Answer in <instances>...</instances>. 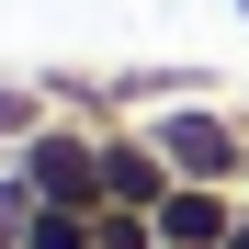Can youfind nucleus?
Listing matches in <instances>:
<instances>
[{"label":"nucleus","mask_w":249,"mask_h":249,"mask_svg":"<svg viewBox=\"0 0 249 249\" xmlns=\"http://www.w3.org/2000/svg\"><path fill=\"white\" fill-rule=\"evenodd\" d=\"M136 136L170 159V181H215V193H249V124L227 102H159Z\"/></svg>","instance_id":"1"},{"label":"nucleus","mask_w":249,"mask_h":249,"mask_svg":"<svg viewBox=\"0 0 249 249\" xmlns=\"http://www.w3.org/2000/svg\"><path fill=\"white\" fill-rule=\"evenodd\" d=\"M12 170H23V193H34V204L102 215V124H91V113H46V124L12 147Z\"/></svg>","instance_id":"2"},{"label":"nucleus","mask_w":249,"mask_h":249,"mask_svg":"<svg viewBox=\"0 0 249 249\" xmlns=\"http://www.w3.org/2000/svg\"><path fill=\"white\" fill-rule=\"evenodd\" d=\"M102 204H124V215H159L170 204V159L136 124H102Z\"/></svg>","instance_id":"3"},{"label":"nucleus","mask_w":249,"mask_h":249,"mask_svg":"<svg viewBox=\"0 0 249 249\" xmlns=\"http://www.w3.org/2000/svg\"><path fill=\"white\" fill-rule=\"evenodd\" d=\"M46 113H57V102L34 91V79H0V147H23L34 124H46Z\"/></svg>","instance_id":"4"},{"label":"nucleus","mask_w":249,"mask_h":249,"mask_svg":"<svg viewBox=\"0 0 249 249\" xmlns=\"http://www.w3.org/2000/svg\"><path fill=\"white\" fill-rule=\"evenodd\" d=\"M23 249H91V215H68V204H34Z\"/></svg>","instance_id":"5"},{"label":"nucleus","mask_w":249,"mask_h":249,"mask_svg":"<svg viewBox=\"0 0 249 249\" xmlns=\"http://www.w3.org/2000/svg\"><path fill=\"white\" fill-rule=\"evenodd\" d=\"M91 249H159V215H124V204H102V215H91Z\"/></svg>","instance_id":"6"},{"label":"nucleus","mask_w":249,"mask_h":249,"mask_svg":"<svg viewBox=\"0 0 249 249\" xmlns=\"http://www.w3.org/2000/svg\"><path fill=\"white\" fill-rule=\"evenodd\" d=\"M23 227H34V193H23L12 159H0V249H23Z\"/></svg>","instance_id":"7"},{"label":"nucleus","mask_w":249,"mask_h":249,"mask_svg":"<svg viewBox=\"0 0 249 249\" xmlns=\"http://www.w3.org/2000/svg\"><path fill=\"white\" fill-rule=\"evenodd\" d=\"M227 249H249V215H238V238H227Z\"/></svg>","instance_id":"8"},{"label":"nucleus","mask_w":249,"mask_h":249,"mask_svg":"<svg viewBox=\"0 0 249 249\" xmlns=\"http://www.w3.org/2000/svg\"><path fill=\"white\" fill-rule=\"evenodd\" d=\"M238 23H249V0H238Z\"/></svg>","instance_id":"9"}]
</instances>
